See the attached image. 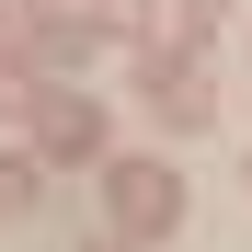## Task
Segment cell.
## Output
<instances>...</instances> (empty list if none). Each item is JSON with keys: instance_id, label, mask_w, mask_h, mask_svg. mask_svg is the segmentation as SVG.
<instances>
[{"instance_id": "6da1fadb", "label": "cell", "mask_w": 252, "mask_h": 252, "mask_svg": "<svg viewBox=\"0 0 252 252\" xmlns=\"http://www.w3.org/2000/svg\"><path fill=\"white\" fill-rule=\"evenodd\" d=\"M115 218L160 229V218H172V184H160V172H115Z\"/></svg>"}]
</instances>
